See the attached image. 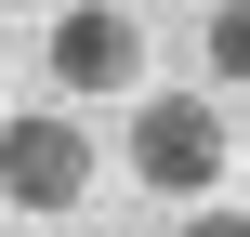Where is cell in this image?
I'll list each match as a JSON object with an SVG mask.
<instances>
[{"label":"cell","mask_w":250,"mask_h":237,"mask_svg":"<svg viewBox=\"0 0 250 237\" xmlns=\"http://www.w3.org/2000/svg\"><path fill=\"white\" fill-rule=\"evenodd\" d=\"M224 158H237V132H224L211 92H145V106H132V172H145L158 198H211Z\"/></svg>","instance_id":"obj_1"},{"label":"cell","mask_w":250,"mask_h":237,"mask_svg":"<svg viewBox=\"0 0 250 237\" xmlns=\"http://www.w3.org/2000/svg\"><path fill=\"white\" fill-rule=\"evenodd\" d=\"M92 198V132L79 119H0V211H79Z\"/></svg>","instance_id":"obj_2"},{"label":"cell","mask_w":250,"mask_h":237,"mask_svg":"<svg viewBox=\"0 0 250 237\" xmlns=\"http://www.w3.org/2000/svg\"><path fill=\"white\" fill-rule=\"evenodd\" d=\"M40 66H53V92H132L145 79V26L132 13H53L40 26Z\"/></svg>","instance_id":"obj_3"},{"label":"cell","mask_w":250,"mask_h":237,"mask_svg":"<svg viewBox=\"0 0 250 237\" xmlns=\"http://www.w3.org/2000/svg\"><path fill=\"white\" fill-rule=\"evenodd\" d=\"M198 53H211V79H224V92H250V0L198 26Z\"/></svg>","instance_id":"obj_4"},{"label":"cell","mask_w":250,"mask_h":237,"mask_svg":"<svg viewBox=\"0 0 250 237\" xmlns=\"http://www.w3.org/2000/svg\"><path fill=\"white\" fill-rule=\"evenodd\" d=\"M171 237H250V211H185Z\"/></svg>","instance_id":"obj_5"}]
</instances>
